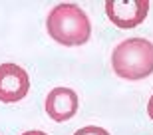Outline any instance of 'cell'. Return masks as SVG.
Masks as SVG:
<instances>
[{"mask_svg": "<svg viewBox=\"0 0 153 135\" xmlns=\"http://www.w3.org/2000/svg\"><path fill=\"white\" fill-rule=\"evenodd\" d=\"M46 30L60 46H84L90 42L91 22L78 4L62 2L48 12Z\"/></svg>", "mask_w": 153, "mask_h": 135, "instance_id": "obj_1", "label": "cell"}, {"mask_svg": "<svg viewBox=\"0 0 153 135\" xmlns=\"http://www.w3.org/2000/svg\"><path fill=\"white\" fill-rule=\"evenodd\" d=\"M115 76L137 82L153 73V42L147 38H127L111 52Z\"/></svg>", "mask_w": 153, "mask_h": 135, "instance_id": "obj_2", "label": "cell"}, {"mask_svg": "<svg viewBox=\"0 0 153 135\" xmlns=\"http://www.w3.org/2000/svg\"><path fill=\"white\" fill-rule=\"evenodd\" d=\"M149 0H108L105 14L114 26L131 30L147 18Z\"/></svg>", "mask_w": 153, "mask_h": 135, "instance_id": "obj_3", "label": "cell"}, {"mask_svg": "<svg viewBox=\"0 0 153 135\" xmlns=\"http://www.w3.org/2000/svg\"><path fill=\"white\" fill-rule=\"evenodd\" d=\"M30 91V76L18 64H0V101L16 103Z\"/></svg>", "mask_w": 153, "mask_h": 135, "instance_id": "obj_4", "label": "cell"}, {"mask_svg": "<svg viewBox=\"0 0 153 135\" xmlns=\"http://www.w3.org/2000/svg\"><path fill=\"white\" fill-rule=\"evenodd\" d=\"M78 96L74 90L70 88H54L52 91H48L46 96V113L52 121L56 123H64L72 119L78 113Z\"/></svg>", "mask_w": 153, "mask_h": 135, "instance_id": "obj_5", "label": "cell"}, {"mask_svg": "<svg viewBox=\"0 0 153 135\" xmlns=\"http://www.w3.org/2000/svg\"><path fill=\"white\" fill-rule=\"evenodd\" d=\"M74 135H109V133H108V129L97 127V125H85V127L78 129Z\"/></svg>", "mask_w": 153, "mask_h": 135, "instance_id": "obj_6", "label": "cell"}, {"mask_svg": "<svg viewBox=\"0 0 153 135\" xmlns=\"http://www.w3.org/2000/svg\"><path fill=\"white\" fill-rule=\"evenodd\" d=\"M147 113H149V117L153 119V96L149 97V103H147Z\"/></svg>", "mask_w": 153, "mask_h": 135, "instance_id": "obj_7", "label": "cell"}, {"mask_svg": "<svg viewBox=\"0 0 153 135\" xmlns=\"http://www.w3.org/2000/svg\"><path fill=\"white\" fill-rule=\"evenodd\" d=\"M22 135H48V133H44V131H38V129H32V131H26V133H22Z\"/></svg>", "mask_w": 153, "mask_h": 135, "instance_id": "obj_8", "label": "cell"}]
</instances>
